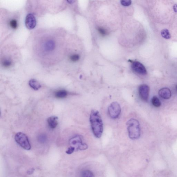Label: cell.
<instances>
[{
    "mask_svg": "<svg viewBox=\"0 0 177 177\" xmlns=\"http://www.w3.org/2000/svg\"><path fill=\"white\" fill-rule=\"evenodd\" d=\"M90 121L94 135L98 138L101 137L103 131V124L101 116L97 110H92Z\"/></svg>",
    "mask_w": 177,
    "mask_h": 177,
    "instance_id": "1",
    "label": "cell"
},
{
    "mask_svg": "<svg viewBox=\"0 0 177 177\" xmlns=\"http://www.w3.org/2000/svg\"><path fill=\"white\" fill-rule=\"evenodd\" d=\"M128 135L131 139L134 140L139 139L141 135L139 122L134 119H131L127 123Z\"/></svg>",
    "mask_w": 177,
    "mask_h": 177,
    "instance_id": "2",
    "label": "cell"
},
{
    "mask_svg": "<svg viewBox=\"0 0 177 177\" xmlns=\"http://www.w3.org/2000/svg\"><path fill=\"white\" fill-rule=\"evenodd\" d=\"M15 139L18 144L24 149L30 150L31 145L28 138L25 134L22 132H19L16 134Z\"/></svg>",
    "mask_w": 177,
    "mask_h": 177,
    "instance_id": "3",
    "label": "cell"
},
{
    "mask_svg": "<svg viewBox=\"0 0 177 177\" xmlns=\"http://www.w3.org/2000/svg\"><path fill=\"white\" fill-rule=\"evenodd\" d=\"M69 144L70 147H74L75 151L84 150L88 148V145L83 142L81 136L77 135L70 139Z\"/></svg>",
    "mask_w": 177,
    "mask_h": 177,
    "instance_id": "4",
    "label": "cell"
},
{
    "mask_svg": "<svg viewBox=\"0 0 177 177\" xmlns=\"http://www.w3.org/2000/svg\"><path fill=\"white\" fill-rule=\"evenodd\" d=\"M108 111L110 117L114 119L117 118L121 111V107L119 103L117 102L112 103L108 107Z\"/></svg>",
    "mask_w": 177,
    "mask_h": 177,
    "instance_id": "5",
    "label": "cell"
},
{
    "mask_svg": "<svg viewBox=\"0 0 177 177\" xmlns=\"http://www.w3.org/2000/svg\"><path fill=\"white\" fill-rule=\"evenodd\" d=\"M56 47L55 40L51 38L46 39L42 44V48L45 53H51L54 51Z\"/></svg>",
    "mask_w": 177,
    "mask_h": 177,
    "instance_id": "6",
    "label": "cell"
},
{
    "mask_svg": "<svg viewBox=\"0 0 177 177\" xmlns=\"http://www.w3.org/2000/svg\"><path fill=\"white\" fill-rule=\"evenodd\" d=\"M131 62V68L134 72L137 74L145 75L147 74V71L144 66L140 62L136 61H129Z\"/></svg>",
    "mask_w": 177,
    "mask_h": 177,
    "instance_id": "7",
    "label": "cell"
},
{
    "mask_svg": "<svg viewBox=\"0 0 177 177\" xmlns=\"http://www.w3.org/2000/svg\"><path fill=\"white\" fill-rule=\"evenodd\" d=\"M139 96L142 100L145 101H147L148 99L149 88L147 84H142L139 87Z\"/></svg>",
    "mask_w": 177,
    "mask_h": 177,
    "instance_id": "8",
    "label": "cell"
},
{
    "mask_svg": "<svg viewBox=\"0 0 177 177\" xmlns=\"http://www.w3.org/2000/svg\"><path fill=\"white\" fill-rule=\"evenodd\" d=\"M26 27L29 30H32L36 25V19L33 14H29L26 17L25 21Z\"/></svg>",
    "mask_w": 177,
    "mask_h": 177,
    "instance_id": "9",
    "label": "cell"
},
{
    "mask_svg": "<svg viewBox=\"0 0 177 177\" xmlns=\"http://www.w3.org/2000/svg\"><path fill=\"white\" fill-rule=\"evenodd\" d=\"M58 117L56 116H52L48 118L47 123L48 126L52 129H54L58 124Z\"/></svg>",
    "mask_w": 177,
    "mask_h": 177,
    "instance_id": "10",
    "label": "cell"
},
{
    "mask_svg": "<svg viewBox=\"0 0 177 177\" xmlns=\"http://www.w3.org/2000/svg\"><path fill=\"white\" fill-rule=\"evenodd\" d=\"M159 95L162 98L164 99H168L171 96V92L170 89L164 88L161 89L159 91Z\"/></svg>",
    "mask_w": 177,
    "mask_h": 177,
    "instance_id": "11",
    "label": "cell"
},
{
    "mask_svg": "<svg viewBox=\"0 0 177 177\" xmlns=\"http://www.w3.org/2000/svg\"><path fill=\"white\" fill-rule=\"evenodd\" d=\"M13 62L12 59L9 57H4L1 60V64L3 67L8 68L12 65Z\"/></svg>",
    "mask_w": 177,
    "mask_h": 177,
    "instance_id": "12",
    "label": "cell"
},
{
    "mask_svg": "<svg viewBox=\"0 0 177 177\" xmlns=\"http://www.w3.org/2000/svg\"><path fill=\"white\" fill-rule=\"evenodd\" d=\"M29 84L30 86L35 90H38L41 87L39 83L34 79L30 80L29 81Z\"/></svg>",
    "mask_w": 177,
    "mask_h": 177,
    "instance_id": "13",
    "label": "cell"
},
{
    "mask_svg": "<svg viewBox=\"0 0 177 177\" xmlns=\"http://www.w3.org/2000/svg\"><path fill=\"white\" fill-rule=\"evenodd\" d=\"M68 95L67 91L64 90H61L57 91L54 94L55 96L58 98H66Z\"/></svg>",
    "mask_w": 177,
    "mask_h": 177,
    "instance_id": "14",
    "label": "cell"
},
{
    "mask_svg": "<svg viewBox=\"0 0 177 177\" xmlns=\"http://www.w3.org/2000/svg\"><path fill=\"white\" fill-rule=\"evenodd\" d=\"M9 25L11 29L15 30L18 27V22L17 19H13L9 21Z\"/></svg>",
    "mask_w": 177,
    "mask_h": 177,
    "instance_id": "15",
    "label": "cell"
},
{
    "mask_svg": "<svg viewBox=\"0 0 177 177\" xmlns=\"http://www.w3.org/2000/svg\"><path fill=\"white\" fill-rule=\"evenodd\" d=\"M82 177H95L93 173L90 170H86L81 173Z\"/></svg>",
    "mask_w": 177,
    "mask_h": 177,
    "instance_id": "16",
    "label": "cell"
},
{
    "mask_svg": "<svg viewBox=\"0 0 177 177\" xmlns=\"http://www.w3.org/2000/svg\"><path fill=\"white\" fill-rule=\"evenodd\" d=\"M152 105L155 107H160L161 105V103L160 100L156 96H154L152 98Z\"/></svg>",
    "mask_w": 177,
    "mask_h": 177,
    "instance_id": "17",
    "label": "cell"
},
{
    "mask_svg": "<svg viewBox=\"0 0 177 177\" xmlns=\"http://www.w3.org/2000/svg\"><path fill=\"white\" fill-rule=\"evenodd\" d=\"M69 59L72 62H76L79 60L80 59L79 55L77 54H73L69 56Z\"/></svg>",
    "mask_w": 177,
    "mask_h": 177,
    "instance_id": "18",
    "label": "cell"
},
{
    "mask_svg": "<svg viewBox=\"0 0 177 177\" xmlns=\"http://www.w3.org/2000/svg\"><path fill=\"white\" fill-rule=\"evenodd\" d=\"M38 142L40 143L44 144L46 142L47 137L46 135L45 134H41L39 135L38 137Z\"/></svg>",
    "mask_w": 177,
    "mask_h": 177,
    "instance_id": "19",
    "label": "cell"
},
{
    "mask_svg": "<svg viewBox=\"0 0 177 177\" xmlns=\"http://www.w3.org/2000/svg\"><path fill=\"white\" fill-rule=\"evenodd\" d=\"M97 30L100 34L103 36H105L108 34V31L103 27H98L97 28Z\"/></svg>",
    "mask_w": 177,
    "mask_h": 177,
    "instance_id": "20",
    "label": "cell"
},
{
    "mask_svg": "<svg viewBox=\"0 0 177 177\" xmlns=\"http://www.w3.org/2000/svg\"><path fill=\"white\" fill-rule=\"evenodd\" d=\"M161 34L162 36L165 38H170V36L168 30H166V29L162 30Z\"/></svg>",
    "mask_w": 177,
    "mask_h": 177,
    "instance_id": "21",
    "label": "cell"
},
{
    "mask_svg": "<svg viewBox=\"0 0 177 177\" xmlns=\"http://www.w3.org/2000/svg\"><path fill=\"white\" fill-rule=\"evenodd\" d=\"M131 1H122L121 3L123 6H128L131 4Z\"/></svg>",
    "mask_w": 177,
    "mask_h": 177,
    "instance_id": "22",
    "label": "cell"
},
{
    "mask_svg": "<svg viewBox=\"0 0 177 177\" xmlns=\"http://www.w3.org/2000/svg\"><path fill=\"white\" fill-rule=\"evenodd\" d=\"M74 151H75V149L74 147H70L66 150V153L68 154H72Z\"/></svg>",
    "mask_w": 177,
    "mask_h": 177,
    "instance_id": "23",
    "label": "cell"
},
{
    "mask_svg": "<svg viewBox=\"0 0 177 177\" xmlns=\"http://www.w3.org/2000/svg\"><path fill=\"white\" fill-rule=\"evenodd\" d=\"M34 169L33 168L30 169H29L27 170V174L29 175H31L33 174L34 172Z\"/></svg>",
    "mask_w": 177,
    "mask_h": 177,
    "instance_id": "24",
    "label": "cell"
},
{
    "mask_svg": "<svg viewBox=\"0 0 177 177\" xmlns=\"http://www.w3.org/2000/svg\"><path fill=\"white\" fill-rule=\"evenodd\" d=\"M176 89H177V85L176 87Z\"/></svg>",
    "mask_w": 177,
    "mask_h": 177,
    "instance_id": "25",
    "label": "cell"
}]
</instances>
